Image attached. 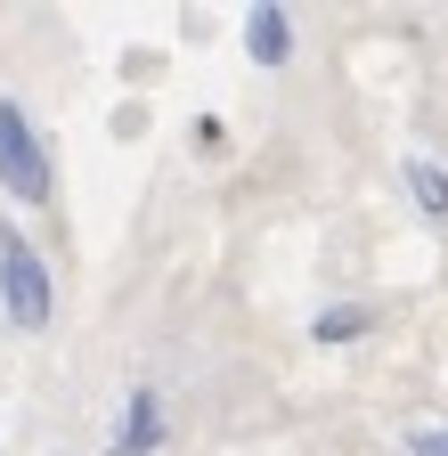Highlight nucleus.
<instances>
[{"instance_id":"nucleus-2","label":"nucleus","mask_w":448,"mask_h":456,"mask_svg":"<svg viewBox=\"0 0 448 456\" xmlns=\"http://www.w3.org/2000/svg\"><path fill=\"white\" fill-rule=\"evenodd\" d=\"M0 188L17 204H49V155L25 123V106H0Z\"/></svg>"},{"instance_id":"nucleus-7","label":"nucleus","mask_w":448,"mask_h":456,"mask_svg":"<svg viewBox=\"0 0 448 456\" xmlns=\"http://www.w3.org/2000/svg\"><path fill=\"white\" fill-rule=\"evenodd\" d=\"M408 456H448V432H416V440H408Z\"/></svg>"},{"instance_id":"nucleus-5","label":"nucleus","mask_w":448,"mask_h":456,"mask_svg":"<svg viewBox=\"0 0 448 456\" xmlns=\"http://www.w3.org/2000/svg\"><path fill=\"white\" fill-rule=\"evenodd\" d=\"M408 196L424 204V220H432V228H448V171H440V163H424V155L408 163Z\"/></svg>"},{"instance_id":"nucleus-4","label":"nucleus","mask_w":448,"mask_h":456,"mask_svg":"<svg viewBox=\"0 0 448 456\" xmlns=\"http://www.w3.org/2000/svg\"><path fill=\"white\" fill-rule=\"evenodd\" d=\"M245 49H253V66H286V57H294V25H286V9H269V0H261V9L245 17Z\"/></svg>"},{"instance_id":"nucleus-3","label":"nucleus","mask_w":448,"mask_h":456,"mask_svg":"<svg viewBox=\"0 0 448 456\" xmlns=\"http://www.w3.org/2000/svg\"><path fill=\"white\" fill-rule=\"evenodd\" d=\"M155 448H163V399L155 391H131L123 399V432H115L106 456H155Z\"/></svg>"},{"instance_id":"nucleus-6","label":"nucleus","mask_w":448,"mask_h":456,"mask_svg":"<svg viewBox=\"0 0 448 456\" xmlns=\"http://www.w3.org/2000/svg\"><path fill=\"white\" fill-rule=\"evenodd\" d=\"M359 334H367V310H359V302H343V310L318 318V342H359Z\"/></svg>"},{"instance_id":"nucleus-1","label":"nucleus","mask_w":448,"mask_h":456,"mask_svg":"<svg viewBox=\"0 0 448 456\" xmlns=\"http://www.w3.org/2000/svg\"><path fill=\"white\" fill-rule=\"evenodd\" d=\"M0 294H9V318L25 334L49 326V269H41V253L17 237V228H0Z\"/></svg>"}]
</instances>
